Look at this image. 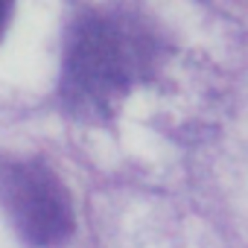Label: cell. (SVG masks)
<instances>
[{
	"label": "cell",
	"instance_id": "obj_1",
	"mask_svg": "<svg viewBox=\"0 0 248 248\" xmlns=\"http://www.w3.org/2000/svg\"><path fill=\"white\" fill-rule=\"evenodd\" d=\"M167 44L132 6H99L82 15L64 47L59 96L79 120H108L138 85L155 76Z\"/></svg>",
	"mask_w": 248,
	"mask_h": 248
},
{
	"label": "cell",
	"instance_id": "obj_2",
	"mask_svg": "<svg viewBox=\"0 0 248 248\" xmlns=\"http://www.w3.org/2000/svg\"><path fill=\"white\" fill-rule=\"evenodd\" d=\"M0 202L21 239L35 248H53L73 233L70 196L41 161L0 164Z\"/></svg>",
	"mask_w": 248,
	"mask_h": 248
},
{
	"label": "cell",
	"instance_id": "obj_3",
	"mask_svg": "<svg viewBox=\"0 0 248 248\" xmlns=\"http://www.w3.org/2000/svg\"><path fill=\"white\" fill-rule=\"evenodd\" d=\"M9 15H12V0H0V35L9 24Z\"/></svg>",
	"mask_w": 248,
	"mask_h": 248
}]
</instances>
